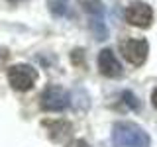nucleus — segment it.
Instances as JSON below:
<instances>
[{
	"mask_svg": "<svg viewBox=\"0 0 157 147\" xmlns=\"http://www.w3.org/2000/svg\"><path fill=\"white\" fill-rule=\"evenodd\" d=\"M112 143L114 147H151V139L134 122H116L112 127Z\"/></svg>",
	"mask_w": 157,
	"mask_h": 147,
	"instance_id": "nucleus-1",
	"label": "nucleus"
},
{
	"mask_svg": "<svg viewBox=\"0 0 157 147\" xmlns=\"http://www.w3.org/2000/svg\"><path fill=\"white\" fill-rule=\"evenodd\" d=\"M36 81H37V71L32 65L20 63V65H12L8 69V82L18 92H26L29 88H33Z\"/></svg>",
	"mask_w": 157,
	"mask_h": 147,
	"instance_id": "nucleus-2",
	"label": "nucleus"
},
{
	"mask_svg": "<svg viewBox=\"0 0 157 147\" xmlns=\"http://www.w3.org/2000/svg\"><path fill=\"white\" fill-rule=\"evenodd\" d=\"M69 104H71L69 92L63 86H57V85L47 86L41 92V98H39V106L45 112H63L65 108H69Z\"/></svg>",
	"mask_w": 157,
	"mask_h": 147,
	"instance_id": "nucleus-3",
	"label": "nucleus"
},
{
	"mask_svg": "<svg viewBox=\"0 0 157 147\" xmlns=\"http://www.w3.org/2000/svg\"><path fill=\"white\" fill-rule=\"evenodd\" d=\"M120 51L128 63L137 67L145 63L147 53H149V43L145 39H126V41L120 43Z\"/></svg>",
	"mask_w": 157,
	"mask_h": 147,
	"instance_id": "nucleus-4",
	"label": "nucleus"
},
{
	"mask_svg": "<svg viewBox=\"0 0 157 147\" xmlns=\"http://www.w3.org/2000/svg\"><path fill=\"white\" fill-rule=\"evenodd\" d=\"M82 6H85L88 18H90V28L94 32L96 39H106L108 29L104 24V8H102L100 0H82Z\"/></svg>",
	"mask_w": 157,
	"mask_h": 147,
	"instance_id": "nucleus-5",
	"label": "nucleus"
},
{
	"mask_svg": "<svg viewBox=\"0 0 157 147\" xmlns=\"http://www.w3.org/2000/svg\"><path fill=\"white\" fill-rule=\"evenodd\" d=\"M126 20L128 24L136 28H149L151 22H153V10H151L149 4L145 2H132L130 6L126 8Z\"/></svg>",
	"mask_w": 157,
	"mask_h": 147,
	"instance_id": "nucleus-6",
	"label": "nucleus"
},
{
	"mask_svg": "<svg viewBox=\"0 0 157 147\" xmlns=\"http://www.w3.org/2000/svg\"><path fill=\"white\" fill-rule=\"evenodd\" d=\"M98 69L104 77H110V78H116L122 75V65L116 59L112 49H102L98 53Z\"/></svg>",
	"mask_w": 157,
	"mask_h": 147,
	"instance_id": "nucleus-7",
	"label": "nucleus"
},
{
	"mask_svg": "<svg viewBox=\"0 0 157 147\" xmlns=\"http://www.w3.org/2000/svg\"><path fill=\"white\" fill-rule=\"evenodd\" d=\"M51 10L55 14H67L69 12V6H67V0H51Z\"/></svg>",
	"mask_w": 157,
	"mask_h": 147,
	"instance_id": "nucleus-8",
	"label": "nucleus"
},
{
	"mask_svg": "<svg viewBox=\"0 0 157 147\" xmlns=\"http://www.w3.org/2000/svg\"><path fill=\"white\" fill-rule=\"evenodd\" d=\"M67 147H90V145H88V141H85V139H73Z\"/></svg>",
	"mask_w": 157,
	"mask_h": 147,
	"instance_id": "nucleus-9",
	"label": "nucleus"
},
{
	"mask_svg": "<svg viewBox=\"0 0 157 147\" xmlns=\"http://www.w3.org/2000/svg\"><path fill=\"white\" fill-rule=\"evenodd\" d=\"M151 100H153V106L157 108V88L153 90V94H151Z\"/></svg>",
	"mask_w": 157,
	"mask_h": 147,
	"instance_id": "nucleus-10",
	"label": "nucleus"
},
{
	"mask_svg": "<svg viewBox=\"0 0 157 147\" xmlns=\"http://www.w3.org/2000/svg\"><path fill=\"white\" fill-rule=\"evenodd\" d=\"M10 2H18V0H10Z\"/></svg>",
	"mask_w": 157,
	"mask_h": 147,
	"instance_id": "nucleus-11",
	"label": "nucleus"
}]
</instances>
